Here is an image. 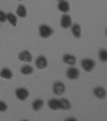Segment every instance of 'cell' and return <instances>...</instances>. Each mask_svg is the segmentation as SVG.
I'll return each mask as SVG.
<instances>
[{
    "label": "cell",
    "instance_id": "obj_16",
    "mask_svg": "<svg viewBox=\"0 0 107 121\" xmlns=\"http://www.w3.org/2000/svg\"><path fill=\"white\" fill-rule=\"evenodd\" d=\"M16 14H17V16L21 17V18H25L26 16H27V14H28L27 9H26L25 5L19 4L18 7H17V9H16Z\"/></svg>",
    "mask_w": 107,
    "mask_h": 121
},
{
    "label": "cell",
    "instance_id": "obj_2",
    "mask_svg": "<svg viewBox=\"0 0 107 121\" xmlns=\"http://www.w3.org/2000/svg\"><path fill=\"white\" fill-rule=\"evenodd\" d=\"M80 65L86 72H91L95 68V61L91 58H84L80 61Z\"/></svg>",
    "mask_w": 107,
    "mask_h": 121
},
{
    "label": "cell",
    "instance_id": "obj_5",
    "mask_svg": "<svg viewBox=\"0 0 107 121\" xmlns=\"http://www.w3.org/2000/svg\"><path fill=\"white\" fill-rule=\"evenodd\" d=\"M65 75H66V77H68V79L75 80V79H77V78L79 77L80 72H79V70H78L77 68H75V66H71V68H68V70H66Z\"/></svg>",
    "mask_w": 107,
    "mask_h": 121
},
{
    "label": "cell",
    "instance_id": "obj_8",
    "mask_svg": "<svg viewBox=\"0 0 107 121\" xmlns=\"http://www.w3.org/2000/svg\"><path fill=\"white\" fill-rule=\"evenodd\" d=\"M18 59L23 62H26V63H29V62L32 61V55L29 50H23L18 54Z\"/></svg>",
    "mask_w": 107,
    "mask_h": 121
},
{
    "label": "cell",
    "instance_id": "obj_6",
    "mask_svg": "<svg viewBox=\"0 0 107 121\" xmlns=\"http://www.w3.org/2000/svg\"><path fill=\"white\" fill-rule=\"evenodd\" d=\"M73 22H72V17H71L68 14H63L60 18V26H61L63 29H68L72 26Z\"/></svg>",
    "mask_w": 107,
    "mask_h": 121
},
{
    "label": "cell",
    "instance_id": "obj_10",
    "mask_svg": "<svg viewBox=\"0 0 107 121\" xmlns=\"http://www.w3.org/2000/svg\"><path fill=\"white\" fill-rule=\"evenodd\" d=\"M70 3L66 1V0H61L59 1L57 4V9L59 10L60 12H62L63 14H68L70 12Z\"/></svg>",
    "mask_w": 107,
    "mask_h": 121
},
{
    "label": "cell",
    "instance_id": "obj_24",
    "mask_svg": "<svg viewBox=\"0 0 107 121\" xmlns=\"http://www.w3.org/2000/svg\"><path fill=\"white\" fill-rule=\"evenodd\" d=\"M21 121H29V120H27V119H24V120H21Z\"/></svg>",
    "mask_w": 107,
    "mask_h": 121
},
{
    "label": "cell",
    "instance_id": "obj_23",
    "mask_svg": "<svg viewBox=\"0 0 107 121\" xmlns=\"http://www.w3.org/2000/svg\"><path fill=\"white\" fill-rule=\"evenodd\" d=\"M64 121H78L76 118H74V117H68V118H66Z\"/></svg>",
    "mask_w": 107,
    "mask_h": 121
},
{
    "label": "cell",
    "instance_id": "obj_14",
    "mask_svg": "<svg viewBox=\"0 0 107 121\" xmlns=\"http://www.w3.org/2000/svg\"><path fill=\"white\" fill-rule=\"evenodd\" d=\"M43 106H44V101L42 100V99H37V100H34L33 102H32V109H33L34 112L41 110L42 108H43Z\"/></svg>",
    "mask_w": 107,
    "mask_h": 121
},
{
    "label": "cell",
    "instance_id": "obj_4",
    "mask_svg": "<svg viewBox=\"0 0 107 121\" xmlns=\"http://www.w3.org/2000/svg\"><path fill=\"white\" fill-rule=\"evenodd\" d=\"M65 85L62 82H55L52 85V92L56 94V95H62V94L65 92Z\"/></svg>",
    "mask_w": 107,
    "mask_h": 121
},
{
    "label": "cell",
    "instance_id": "obj_26",
    "mask_svg": "<svg viewBox=\"0 0 107 121\" xmlns=\"http://www.w3.org/2000/svg\"><path fill=\"white\" fill-rule=\"evenodd\" d=\"M18 1H21V0H18Z\"/></svg>",
    "mask_w": 107,
    "mask_h": 121
},
{
    "label": "cell",
    "instance_id": "obj_9",
    "mask_svg": "<svg viewBox=\"0 0 107 121\" xmlns=\"http://www.w3.org/2000/svg\"><path fill=\"white\" fill-rule=\"evenodd\" d=\"M62 61L70 66H74L76 64V57L71 54H64L62 57Z\"/></svg>",
    "mask_w": 107,
    "mask_h": 121
},
{
    "label": "cell",
    "instance_id": "obj_19",
    "mask_svg": "<svg viewBox=\"0 0 107 121\" xmlns=\"http://www.w3.org/2000/svg\"><path fill=\"white\" fill-rule=\"evenodd\" d=\"M7 22H9L13 27L17 26V16L14 13H7Z\"/></svg>",
    "mask_w": 107,
    "mask_h": 121
},
{
    "label": "cell",
    "instance_id": "obj_1",
    "mask_svg": "<svg viewBox=\"0 0 107 121\" xmlns=\"http://www.w3.org/2000/svg\"><path fill=\"white\" fill-rule=\"evenodd\" d=\"M39 34L42 39H48L54 34V29L46 24H42L39 27Z\"/></svg>",
    "mask_w": 107,
    "mask_h": 121
},
{
    "label": "cell",
    "instance_id": "obj_11",
    "mask_svg": "<svg viewBox=\"0 0 107 121\" xmlns=\"http://www.w3.org/2000/svg\"><path fill=\"white\" fill-rule=\"evenodd\" d=\"M70 28H71L72 34H73L75 38L79 39V38L81 37V27H80L79 24H72V26H71Z\"/></svg>",
    "mask_w": 107,
    "mask_h": 121
},
{
    "label": "cell",
    "instance_id": "obj_15",
    "mask_svg": "<svg viewBox=\"0 0 107 121\" xmlns=\"http://www.w3.org/2000/svg\"><path fill=\"white\" fill-rule=\"evenodd\" d=\"M59 104H60V109L63 110H70L72 108V105H71V102L68 100V99H60L59 100Z\"/></svg>",
    "mask_w": 107,
    "mask_h": 121
},
{
    "label": "cell",
    "instance_id": "obj_3",
    "mask_svg": "<svg viewBox=\"0 0 107 121\" xmlns=\"http://www.w3.org/2000/svg\"><path fill=\"white\" fill-rule=\"evenodd\" d=\"M30 95V92L28 89L24 87H19L15 90V96L18 99L19 101H26Z\"/></svg>",
    "mask_w": 107,
    "mask_h": 121
},
{
    "label": "cell",
    "instance_id": "obj_12",
    "mask_svg": "<svg viewBox=\"0 0 107 121\" xmlns=\"http://www.w3.org/2000/svg\"><path fill=\"white\" fill-rule=\"evenodd\" d=\"M93 94L96 96L98 99H105L106 98V90H105V88L103 87H95L93 89Z\"/></svg>",
    "mask_w": 107,
    "mask_h": 121
},
{
    "label": "cell",
    "instance_id": "obj_18",
    "mask_svg": "<svg viewBox=\"0 0 107 121\" xmlns=\"http://www.w3.org/2000/svg\"><path fill=\"white\" fill-rule=\"evenodd\" d=\"M33 68H32L30 64H25V65H23L21 68V73L23 74V75L25 76H28V75H31L32 73H33Z\"/></svg>",
    "mask_w": 107,
    "mask_h": 121
},
{
    "label": "cell",
    "instance_id": "obj_13",
    "mask_svg": "<svg viewBox=\"0 0 107 121\" xmlns=\"http://www.w3.org/2000/svg\"><path fill=\"white\" fill-rule=\"evenodd\" d=\"M0 77H2L3 79H12L13 78V72L10 70L9 68H3L0 71Z\"/></svg>",
    "mask_w": 107,
    "mask_h": 121
},
{
    "label": "cell",
    "instance_id": "obj_17",
    "mask_svg": "<svg viewBox=\"0 0 107 121\" xmlns=\"http://www.w3.org/2000/svg\"><path fill=\"white\" fill-rule=\"evenodd\" d=\"M47 104H48V107L51 110L60 109V104H59V100H58V99H50Z\"/></svg>",
    "mask_w": 107,
    "mask_h": 121
},
{
    "label": "cell",
    "instance_id": "obj_25",
    "mask_svg": "<svg viewBox=\"0 0 107 121\" xmlns=\"http://www.w3.org/2000/svg\"><path fill=\"white\" fill-rule=\"evenodd\" d=\"M58 1H61V0H58Z\"/></svg>",
    "mask_w": 107,
    "mask_h": 121
},
{
    "label": "cell",
    "instance_id": "obj_7",
    "mask_svg": "<svg viewBox=\"0 0 107 121\" xmlns=\"http://www.w3.org/2000/svg\"><path fill=\"white\" fill-rule=\"evenodd\" d=\"M35 66H37L38 69H40V70H44V69H46L48 66L47 58L43 55L39 56V57L35 59Z\"/></svg>",
    "mask_w": 107,
    "mask_h": 121
},
{
    "label": "cell",
    "instance_id": "obj_22",
    "mask_svg": "<svg viewBox=\"0 0 107 121\" xmlns=\"http://www.w3.org/2000/svg\"><path fill=\"white\" fill-rule=\"evenodd\" d=\"M7 22V13L0 10V23H5Z\"/></svg>",
    "mask_w": 107,
    "mask_h": 121
},
{
    "label": "cell",
    "instance_id": "obj_20",
    "mask_svg": "<svg viewBox=\"0 0 107 121\" xmlns=\"http://www.w3.org/2000/svg\"><path fill=\"white\" fill-rule=\"evenodd\" d=\"M98 58H100V60L102 62H104V63L107 61V50L105 49V48L100 49V52H98Z\"/></svg>",
    "mask_w": 107,
    "mask_h": 121
},
{
    "label": "cell",
    "instance_id": "obj_21",
    "mask_svg": "<svg viewBox=\"0 0 107 121\" xmlns=\"http://www.w3.org/2000/svg\"><path fill=\"white\" fill-rule=\"evenodd\" d=\"M8 104L3 101H0V112H5L8 110Z\"/></svg>",
    "mask_w": 107,
    "mask_h": 121
}]
</instances>
